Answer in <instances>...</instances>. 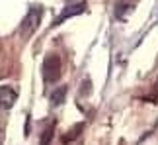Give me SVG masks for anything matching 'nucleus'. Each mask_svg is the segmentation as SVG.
<instances>
[{
  "mask_svg": "<svg viewBox=\"0 0 158 145\" xmlns=\"http://www.w3.org/2000/svg\"><path fill=\"white\" fill-rule=\"evenodd\" d=\"M60 59L57 55H49L45 59V65H43V78L47 82H57L60 78Z\"/></svg>",
  "mask_w": 158,
  "mask_h": 145,
  "instance_id": "nucleus-1",
  "label": "nucleus"
},
{
  "mask_svg": "<svg viewBox=\"0 0 158 145\" xmlns=\"http://www.w3.org/2000/svg\"><path fill=\"white\" fill-rule=\"evenodd\" d=\"M39 26V8H35V10H29V14L23 18V22H22V35L23 37H29L35 29H37Z\"/></svg>",
  "mask_w": 158,
  "mask_h": 145,
  "instance_id": "nucleus-2",
  "label": "nucleus"
},
{
  "mask_svg": "<svg viewBox=\"0 0 158 145\" xmlns=\"http://www.w3.org/2000/svg\"><path fill=\"white\" fill-rule=\"evenodd\" d=\"M16 102V92L10 86H0V110H8Z\"/></svg>",
  "mask_w": 158,
  "mask_h": 145,
  "instance_id": "nucleus-3",
  "label": "nucleus"
},
{
  "mask_svg": "<svg viewBox=\"0 0 158 145\" xmlns=\"http://www.w3.org/2000/svg\"><path fill=\"white\" fill-rule=\"evenodd\" d=\"M82 10H84V4H76V6H72V8H66V10L60 12V16L57 18V22H55V24H60L63 20H66V18L72 16V14H80Z\"/></svg>",
  "mask_w": 158,
  "mask_h": 145,
  "instance_id": "nucleus-4",
  "label": "nucleus"
},
{
  "mask_svg": "<svg viewBox=\"0 0 158 145\" xmlns=\"http://www.w3.org/2000/svg\"><path fill=\"white\" fill-rule=\"evenodd\" d=\"M64 94H66V88H59L57 92H53V104H60V102L64 100Z\"/></svg>",
  "mask_w": 158,
  "mask_h": 145,
  "instance_id": "nucleus-5",
  "label": "nucleus"
}]
</instances>
